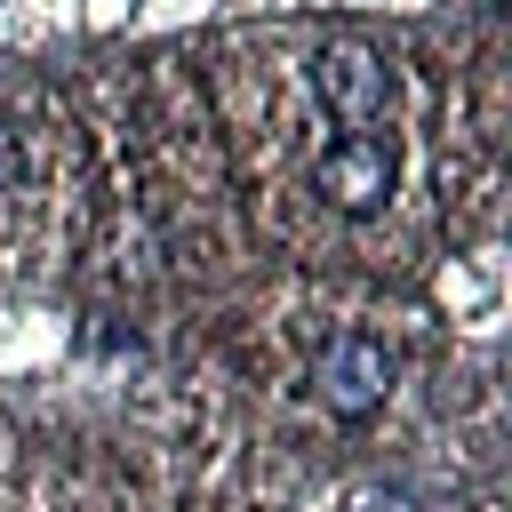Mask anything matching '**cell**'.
I'll use <instances>...</instances> for the list:
<instances>
[{
    "instance_id": "cell-1",
    "label": "cell",
    "mask_w": 512,
    "mask_h": 512,
    "mask_svg": "<svg viewBox=\"0 0 512 512\" xmlns=\"http://www.w3.org/2000/svg\"><path fill=\"white\" fill-rule=\"evenodd\" d=\"M384 392H392V344H384V336H368V328H344V336L312 360V400H320L336 424L376 416V408H384Z\"/></svg>"
},
{
    "instance_id": "cell-2",
    "label": "cell",
    "mask_w": 512,
    "mask_h": 512,
    "mask_svg": "<svg viewBox=\"0 0 512 512\" xmlns=\"http://www.w3.org/2000/svg\"><path fill=\"white\" fill-rule=\"evenodd\" d=\"M392 176H400V152H392V136H376V128H344V136L320 152V168H312V184H320V200H328L336 216H376V208L392 200Z\"/></svg>"
},
{
    "instance_id": "cell-3",
    "label": "cell",
    "mask_w": 512,
    "mask_h": 512,
    "mask_svg": "<svg viewBox=\"0 0 512 512\" xmlns=\"http://www.w3.org/2000/svg\"><path fill=\"white\" fill-rule=\"evenodd\" d=\"M312 88H320V104H328L344 128H376L384 104H392V72H384V56L360 48V40H328V48L312 56Z\"/></svg>"
}]
</instances>
